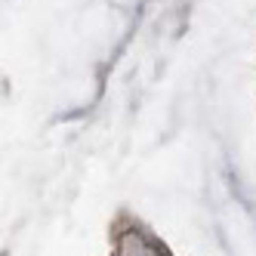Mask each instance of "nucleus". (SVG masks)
<instances>
[]
</instances>
